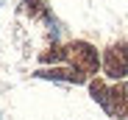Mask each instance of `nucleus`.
Returning a JSON list of instances; mask_svg holds the SVG:
<instances>
[{
  "mask_svg": "<svg viewBox=\"0 0 128 120\" xmlns=\"http://www.w3.org/2000/svg\"><path fill=\"white\" fill-rule=\"evenodd\" d=\"M20 9H22L25 17L36 20V23H45V25L50 28V39H53V45H58V34H61V28H58L56 17H53V11H50V6L45 3V0H20Z\"/></svg>",
  "mask_w": 128,
  "mask_h": 120,
  "instance_id": "20e7f679",
  "label": "nucleus"
},
{
  "mask_svg": "<svg viewBox=\"0 0 128 120\" xmlns=\"http://www.w3.org/2000/svg\"><path fill=\"white\" fill-rule=\"evenodd\" d=\"M39 62L45 64V67H53V64L67 62V45H50L48 50L39 53Z\"/></svg>",
  "mask_w": 128,
  "mask_h": 120,
  "instance_id": "423d86ee",
  "label": "nucleus"
},
{
  "mask_svg": "<svg viewBox=\"0 0 128 120\" xmlns=\"http://www.w3.org/2000/svg\"><path fill=\"white\" fill-rule=\"evenodd\" d=\"M3 3H6V0H0V6H3Z\"/></svg>",
  "mask_w": 128,
  "mask_h": 120,
  "instance_id": "0eeeda50",
  "label": "nucleus"
},
{
  "mask_svg": "<svg viewBox=\"0 0 128 120\" xmlns=\"http://www.w3.org/2000/svg\"><path fill=\"white\" fill-rule=\"evenodd\" d=\"M34 78H42V81H61V84H89V78L78 73L70 64H53V67H39L34 70Z\"/></svg>",
  "mask_w": 128,
  "mask_h": 120,
  "instance_id": "39448f33",
  "label": "nucleus"
},
{
  "mask_svg": "<svg viewBox=\"0 0 128 120\" xmlns=\"http://www.w3.org/2000/svg\"><path fill=\"white\" fill-rule=\"evenodd\" d=\"M89 95L92 101L114 120H128V81H103V78H92L89 81Z\"/></svg>",
  "mask_w": 128,
  "mask_h": 120,
  "instance_id": "f257e3e1",
  "label": "nucleus"
},
{
  "mask_svg": "<svg viewBox=\"0 0 128 120\" xmlns=\"http://www.w3.org/2000/svg\"><path fill=\"white\" fill-rule=\"evenodd\" d=\"M100 53L92 42H86V39H72V42H67V64L75 67L78 73H84L92 81V78L100 73L103 62H100Z\"/></svg>",
  "mask_w": 128,
  "mask_h": 120,
  "instance_id": "f03ea898",
  "label": "nucleus"
},
{
  "mask_svg": "<svg viewBox=\"0 0 128 120\" xmlns=\"http://www.w3.org/2000/svg\"><path fill=\"white\" fill-rule=\"evenodd\" d=\"M103 75L112 81H125L128 75V39H117L103 50Z\"/></svg>",
  "mask_w": 128,
  "mask_h": 120,
  "instance_id": "7ed1b4c3",
  "label": "nucleus"
},
{
  "mask_svg": "<svg viewBox=\"0 0 128 120\" xmlns=\"http://www.w3.org/2000/svg\"><path fill=\"white\" fill-rule=\"evenodd\" d=\"M0 120H3V117H0Z\"/></svg>",
  "mask_w": 128,
  "mask_h": 120,
  "instance_id": "6e6552de",
  "label": "nucleus"
}]
</instances>
